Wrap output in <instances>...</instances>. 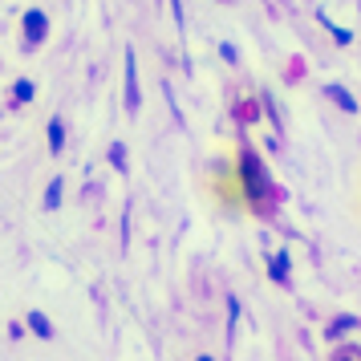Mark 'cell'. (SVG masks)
<instances>
[{"label":"cell","instance_id":"1","mask_svg":"<svg viewBox=\"0 0 361 361\" xmlns=\"http://www.w3.org/2000/svg\"><path fill=\"white\" fill-rule=\"evenodd\" d=\"M240 175H244V187H247V195H252V199H264V195H268V187H272V183H268L260 159H256L252 150L240 159Z\"/></svg>","mask_w":361,"mask_h":361},{"label":"cell","instance_id":"2","mask_svg":"<svg viewBox=\"0 0 361 361\" xmlns=\"http://www.w3.org/2000/svg\"><path fill=\"white\" fill-rule=\"evenodd\" d=\"M45 33H49V20H45V13H25V41L29 45H37V41H45Z\"/></svg>","mask_w":361,"mask_h":361},{"label":"cell","instance_id":"3","mask_svg":"<svg viewBox=\"0 0 361 361\" xmlns=\"http://www.w3.org/2000/svg\"><path fill=\"white\" fill-rule=\"evenodd\" d=\"M126 110H138V78H134V49H126Z\"/></svg>","mask_w":361,"mask_h":361},{"label":"cell","instance_id":"4","mask_svg":"<svg viewBox=\"0 0 361 361\" xmlns=\"http://www.w3.org/2000/svg\"><path fill=\"white\" fill-rule=\"evenodd\" d=\"M61 147H66V122H61V118H53V122H49V150L57 154Z\"/></svg>","mask_w":361,"mask_h":361},{"label":"cell","instance_id":"5","mask_svg":"<svg viewBox=\"0 0 361 361\" xmlns=\"http://www.w3.org/2000/svg\"><path fill=\"white\" fill-rule=\"evenodd\" d=\"M61 187H66L61 179L49 183V191H45V212H57V203H61Z\"/></svg>","mask_w":361,"mask_h":361},{"label":"cell","instance_id":"6","mask_svg":"<svg viewBox=\"0 0 361 361\" xmlns=\"http://www.w3.org/2000/svg\"><path fill=\"white\" fill-rule=\"evenodd\" d=\"M329 94H333V98H337V102H341V110H349V114H353V110H357V102H353V98H349V94H345V90H341V85H329Z\"/></svg>","mask_w":361,"mask_h":361},{"label":"cell","instance_id":"7","mask_svg":"<svg viewBox=\"0 0 361 361\" xmlns=\"http://www.w3.org/2000/svg\"><path fill=\"white\" fill-rule=\"evenodd\" d=\"M272 276H276V280H284V276H288V256H284V252H280L276 260H272Z\"/></svg>","mask_w":361,"mask_h":361},{"label":"cell","instance_id":"8","mask_svg":"<svg viewBox=\"0 0 361 361\" xmlns=\"http://www.w3.org/2000/svg\"><path fill=\"white\" fill-rule=\"evenodd\" d=\"M29 325H33V333H41V337H49V321H45L41 312H33V317H29Z\"/></svg>","mask_w":361,"mask_h":361},{"label":"cell","instance_id":"9","mask_svg":"<svg viewBox=\"0 0 361 361\" xmlns=\"http://www.w3.org/2000/svg\"><path fill=\"white\" fill-rule=\"evenodd\" d=\"M357 321L353 317H345V321H337V325H329V337H337V333H345V329H353Z\"/></svg>","mask_w":361,"mask_h":361},{"label":"cell","instance_id":"10","mask_svg":"<svg viewBox=\"0 0 361 361\" xmlns=\"http://www.w3.org/2000/svg\"><path fill=\"white\" fill-rule=\"evenodd\" d=\"M33 98V82H17V102H29Z\"/></svg>","mask_w":361,"mask_h":361}]
</instances>
